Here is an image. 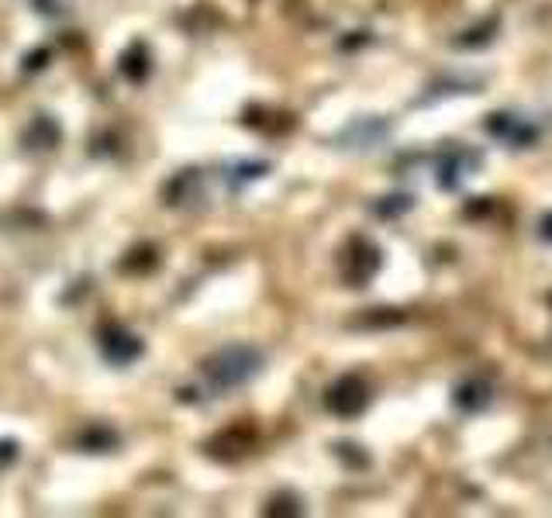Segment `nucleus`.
<instances>
[{
    "mask_svg": "<svg viewBox=\"0 0 552 518\" xmlns=\"http://www.w3.org/2000/svg\"><path fill=\"white\" fill-rule=\"evenodd\" d=\"M256 370H259V352L246 350V346H242V350L218 352V356L204 367V373L218 384V387H235V384L249 380Z\"/></svg>",
    "mask_w": 552,
    "mask_h": 518,
    "instance_id": "nucleus-1",
    "label": "nucleus"
},
{
    "mask_svg": "<svg viewBox=\"0 0 552 518\" xmlns=\"http://www.w3.org/2000/svg\"><path fill=\"white\" fill-rule=\"evenodd\" d=\"M369 394H366V384L359 380V377H342L331 391H328V408L335 414H342V418H348V414H359L363 408H366Z\"/></svg>",
    "mask_w": 552,
    "mask_h": 518,
    "instance_id": "nucleus-2",
    "label": "nucleus"
},
{
    "mask_svg": "<svg viewBox=\"0 0 552 518\" xmlns=\"http://www.w3.org/2000/svg\"><path fill=\"white\" fill-rule=\"evenodd\" d=\"M376 267H380V252L369 246V242H363V239H359V242H356V249L348 252L346 277L352 280V284H359V287H363L369 277L376 273Z\"/></svg>",
    "mask_w": 552,
    "mask_h": 518,
    "instance_id": "nucleus-3",
    "label": "nucleus"
},
{
    "mask_svg": "<svg viewBox=\"0 0 552 518\" xmlns=\"http://www.w3.org/2000/svg\"><path fill=\"white\" fill-rule=\"evenodd\" d=\"M487 132H491V135H501V139H508L511 145H529L535 139L532 124L514 122L511 114H491V122H487Z\"/></svg>",
    "mask_w": 552,
    "mask_h": 518,
    "instance_id": "nucleus-4",
    "label": "nucleus"
},
{
    "mask_svg": "<svg viewBox=\"0 0 552 518\" xmlns=\"http://www.w3.org/2000/svg\"><path fill=\"white\" fill-rule=\"evenodd\" d=\"M456 401H459V408L476 412V408H484V404L491 401V387L480 384V380H470V384H463V387L456 391Z\"/></svg>",
    "mask_w": 552,
    "mask_h": 518,
    "instance_id": "nucleus-5",
    "label": "nucleus"
},
{
    "mask_svg": "<svg viewBox=\"0 0 552 518\" xmlns=\"http://www.w3.org/2000/svg\"><path fill=\"white\" fill-rule=\"evenodd\" d=\"M542 239H546V242H552V214H546V218H542Z\"/></svg>",
    "mask_w": 552,
    "mask_h": 518,
    "instance_id": "nucleus-6",
    "label": "nucleus"
}]
</instances>
